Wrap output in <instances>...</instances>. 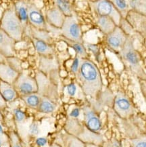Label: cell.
<instances>
[{
	"mask_svg": "<svg viewBox=\"0 0 146 147\" xmlns=\"http://www.w3.org/2000/svg\"><path fill=\"white\" fill-rule=\"evenodd\" d=\"M14 116L15 119L18 123H22L23 121L25 119L26 115L22 111L21 109H15L14 110Z\"/></svg>",
	"mask_w": 146,
	"mask_h": 147,
	"instance_id": "f1b7e54d",
	"label": "cell"
},
{
	"mask_svg": "<svg viewBox=\"0 0 146 147\" xmlns=\"http://www.w3.org/2000/svg\"><path fill=\"white\" fill-rule=\"evenodd\" d=\"M19 74L6 63H0V80L2 82L13 85Z\"/></svg>",
	"mask_w": 146,
	"mask_h": 147,
	"instance_id": "5bb4252c",
	"label": "cell"
},
{
	"mask_svg": "<svg viewBox=\"0 0 146 147\" xmlns=\"http://www.w3.org/2000/svg\"><path fill=\"white\" fill-rule=\"evenodd\" d=\"M114 108L116 113L123 119L130 117L135 113V109L131 102L123 93H119L115 97Z\"/></svg>",
	"mask_w": 146,
	"mask_h": 147,
	"instance_id": "52a82bcc",
	"label": "cell"
},
{
	"mask_svg": "<svg viewBox=\"0 0 146 147\" xmlns=\"http://www.w3.org/2000/svg\"><path fill=\"white\" fill-rule=\"evenodd\" d=\"M123 60L138 76L146 80V74L141 67V59L133 46V40L129 36L126 44L120 52Z\"/></svg>",
	"mask_w": 146,
	"mask_h": 147,
	"instance_id": "3957f363",
	"label": "cell"
},
{
	"mask_svg": "<svg viewBox=\"0 0 146 147\" xmlns=\"http://www.w3.org/2000/svg\"><path fill=\"white\" fill-rule=\"evenodd\" d=\"M83 111L86 127L93 132H99L102 129V123L95 111L87 106L83 107Z\"/></svg>",
	"mask_w": 146,
	"mask_h": 147,
	"instance_id": "30bf717a",
	"label": "cell"
},
{
	"mask_svg": "<svg viewBox=\"0 0 146 147\" xmlns=\"http://www.w3.org/2000/svg\"><path fill=\"white\" fill-rule=\"evenodd\" d=\"M69 41V44L70 45V46L72 47L73 50L75 51L76 54H77L78 57L81 58V59H83V58H87V51H86V49L83 44H80V43L73 42V41Z\"/></svg>",
	"mask_w": 146,
	"mask_h": 147,
	"instance_id": "4316f807",
	"label": "cell"
},
{
	"mask_svg": "<svg viewBox=\"0 0 146 147\" xmlns=\"http://www.w3.org/2000/svg\"><path fill=\"white\" fill-rule=\"evenodd\" d=\"M91 5L93 10L98 15V16L109 17L115 22L117 26L119 27L123 18L111 1L100 0V1H93L91 3Z\"/></svg>",
	"mask_w": 146,
	"mask_h": 147,
	"instance_id": "277c9868",
	"label": "cell"
},
{
	"mask_svg": "<svg viewBox=\"0 0 146 147\" xmlns=\"http://www.w3.org/2000/svg\"><path fill=\"white\" fill-rule=\"evenodd\" d=\"M33 46L39 54L42 56L52 55L54 53V49L51 45L46 41L32 38Z\"/></svg>",
	"mask_w": 146,
	"mask_h": 147,
	"instance_id": "2e32d148",
	"label": "cell"
},
{
	"mask_svg": "<svg viewBox=\"0 0 146 147\" xmlns=\"http://www.w3.org/2000/svg\"><path fill=\"white\" fill-rule=\"evenodd\" d=\"M131 10L146 17V1L145 0H131L129 1Z\"/></svg>",
	"mask_w": 146,
	"mask_h": 147,
	"instance_id": "ffe728a7",
	"label": "cell"
},
{
	"mask_svg": "<svg viewBox=\"0 0 146 147\" xmlns=\"http://www.w3.org/2000/svg\"><path fill=\"white\" fill-rule=\"evenodd\" d=\"M76 79L86 96L96 98L102 89V80L100 70L92 61L87 58L80 59Z\"/></svg>",
	"mask_w": 146,
	"mask_h": 147,
	"instance_id": "6da1fadb",
	"label": "cell"
},
{
	"mask_svg": "<svg viewBox=\"0 0 146 147\" xmlns=\"http://www.w3.org/2000/svg\"><path fill=\"white\" fill-rule=\"evenodd\" d=\"M66 16L56 5L46 12V20L50 25L60 29L62 27Z\"/></svg>",
	"mask_w": 146,
	"mask_h": 147,
	"instance_id": "4fadbf2b",
	"label": "cell"
},
{
	"mask_svg": "<svg viewBox=\"0 0 146 147\" xmlns=\"http://www.w3.org/2000/svg\"><path fill=\"white\" fill-rule=\"evenodd\" d=\"M80 62V59H79V58H78V56H76L75 58H74V60H73L72 65H71V67H70V70L73 73H74V74H76L78 72V69H79Z\"/></svg>",
	"mask_w": 146,
	"mask_h": 147,
	"instance_id": "4dcf8cb0",
	"label": "cell"
},
{
	"mask_svg": "<svg viewBox=\"0 0 146 147\" xmlns=\"http://www.w3.org/2000/svg\"><path fill=\"white\" fill-rule=\"evenodd\" d=\"M64 141L66 147H85V143L79 138L70 134L65 136Z\"/></svg>",
	"mask_w": 146,
	"mask_h": 147,
	"instance_id": "cb8c5ba5",
	"label": "cell"
},
{
	"mask_svg": "<svg viewBox=\"0 0 146 147\" xmlns=\"http://www.w3.org/2000/svg\"><path fill=\"white\" fill-rule=\"evenodd\" d=\"M49 147H61V146H60V145L57 144H52L51 146H50Z\"/></svg>",
	"mask_w": 146,
	"mask_h": 147,
	"instance_id": "ab89813d",
	"label": "cell"
},
{
	"mask_svg": "<svg viewBox=\"0 0 146 147\" xmlns=\"http://www.w3.org/2000/svg\"><path fill=\"white\" fill-rule=\"evenodd\" d=\"M61 32L67 40L80 44L83 43L81 29L74 16L66 17L61 28Z\"/></svg>",
	"mask_w": 146,
	"mask_h": 147,
	"instance_id": "8992f818",
	"label": "cell"
},
{
	"mask_svg": "<svg viewBox=\"0 0 146 147\" xmlns=\"http://www.w3.org/2000/svg\"><path fill=\"white\" fill-rule=\"evenodd\" d=\"M5 63L18 73H20L22 72V61L16 56L5 58Z\"/></svg>",
	"mask_w": 146,
	"mask_h": 147,
	"instance_id": "484cf974",
	"label": "cell"
},
{
	"mask_svg": "<svg viewBox=\"0 0 146 147\" xmlns=\"http://www.w3.org/2000/svg\"><path fill=\"white\" fill-rule=\"evenodd\" d=\"M12 86L21 96L38 93V85L36 79L24 72L20 73Z\"/></svg>",
	"mask_w": 146,
	"mask_h": 147,
	"instance_id": "5b68a950",
	"label": "cell"
},
{
	"mask_svg": "<svg viewBox=\"0 0 146 147\" xmlns=\"http://www.w3.org/2000/svg\"><path fill=\"white\" fill-rule=\"evenodd\" d=\"M133 147H146V136H141L131 140Z\"/></svg>",
	"mask_w": 146,
	"mask_h": 147,
	"instance_id": "83f0119b",
	"label": "cell"
},
{
	"mask_svg": "<svg viewBox=\"0 0 146 147\" xmlns=\"http://www.w3.org/2000/svg\"><path fill=\"white\" fill-rule=\"evenodd\" d=\"M29 133L32 135H37L39 133V127L37 123L33 122L29 126Z\"/></svg>",
	"mask_w": 146,
	"mask_h": 147,
	"instance_id": "1f68e13d",
	"label": "cell"
},
{
	"mask_svg": "<svg viewBox=\"0 0 146 147\" xmlns=\"http://www.w3.org/2000/svg\"><path fill=\"white\" fill-rule=\"evenodd\" d=\"M3 117L2 115V114H1V111H0V121H3Z\"/></svg>",
	"mask_w": 146,
	"mask_h": 147,
	"instance_id": "60d3db41",
	"label": "cell"
},
{
	"mask_svg": "<svg viewBox=\"0 0 146 147\" xmlns=\"http://www.w3.org/2000/svg\"><path fill=\"white\" fill-rule=\"evenodd\" d=\"M55 5L66 17L72 16V5L70 1H65V0H56L54 1Z\"/></svg>",
	"mask_w": 146,
	"mask_h": 147,
	"instance_id": "603a6c76",
	"label": "cell"
},
{
	"mask_svg": "<svg viewBox=\"0 0 146 147\" xmlns=\"http://www.w3.org/2000/svg\"><path fill=\"white\" fill-rule=\"evenodd\" d=\"M7 107V102L3 99L2 96L0 94V111L4 110V109Z\"/></svg>",
	"mask_w": 146,
	"mask_h": 147,
	"instance_id": "d590c367",
	"label": "cell"
},
{
	"mask_svg": "<svg viewBox=\"0 0 146 147\" xmlns=\"http://www.w3.org/2000/svg\"><path fill=\"white\" fill-rule=\"evenodd\" d=\"M16 41L0 29V54L7 58L16 56Z\"/></svg>",
	"mask_w": 146,
	"mask_h": 147,
	"instance_id": "8fae6325",
	"label": "cell"
},
{
	"mask_svg": "<svg viewBox=\"0 0 146 147\" xmlns=\"http://www.w3.org/2000/svg\"><path fill=\"white\" fill-rule=\"evenodd\" d=\"M1 139H0V146H1Z\"/></svg>",
	"mask_w": 146,
	"mask_h": 147,
	"instance_id": "b9f144b4",
	"label": "cell"
},
{
	"mask_svg": "<svg viewBox=\"0 0 146 147\" xmlns=\"http://www.w3.org/2000/svg\"><path fill=\"white\" fill-rule=\"evenodd\" d=\"M129 36L120 27H117L106 37V43L112 50L120 52L126 44Z\"/></svg>",
	"mask_w": 146,
	"mask_h": 147,
	"instance_id": "ba28073f",
	"label": "cell"
},
{
	"mask_svg": "<svg viewBox=\"0 0 146 147\" xmlns=\"http://www.w3.org/2000/svg\"><path fill=\"white\" fill-rule=\"evenodd\" d=\"M29 22L32 27L39 30H46V20L42 11L35 3H28Z\"/></svg>",
	"mask_w": 146,
	"mask_h": 147,
	"instance_id": "9c48e42d",
	"label": "cell"
},
{
	"mask_svg": "<svg viewBox=\"0 0 146 147\" xmlns=\"http://www.w3.org/2000/svg\"><path fill=\"white\" fill-rule=\"evenodd\" d=\"M0 29L16 42L22 40L24 27L16 14L14 3L3 11L0 20Z\"/></svg>",
	"mask_w": 146,
	"mask_h": 147,
	"instance_id": "7a4b0ae2",
	"label": "cell"
},
{
	"mask_svg": "<svg viewBox=\"0 0 146 147\" xmlns=\"http://www.w3.org/2000/svg\"><path fill=\"white\" fill-rule=\"evenodd\" d=\"M16 13L21 21L24 27L29 22V14H28V3L23 1H16L14 3Z\"/></svg>",
	"mask_w": 146,
	"mask_h": 147,
	"instance_id": "ac0fdd59",
	"label": "cell"
},
{
	"mask_svg": "<svg viewBox=\"0 0 146 147\" xmlns=\"http://www.w3.org/2000/svg\"><path fill=\"white\" fill-rule=\"evenodd\" d=\"M85 147H100L98 144H89V143H85Z\"/></svg>",
	"mask_w": 146,
	"mask_h": 147,
	"instance_id": "74e56055",
	"label": "cell"
},
{
	"mask_svg": "<svg viewBox=\"0 0 146 147\" xmlns=\"http://www.w3.org/2000/svg\"><path fill=\"white\" fill-rule=\"evenodd\" d=\"M130 26L142 36L146 37V17L131 10L126 18Z\"/></svg>",
	"mask_w": 146,
	"mask_h": 147,
	"instance_id": "7c38bea8",
	"label": "cell"
},
{
	"mask_svg": "<svg viewBox=\"0 0 146 147\" xmlns=\"http://www.w3.org/2000/svg\"><path fill=\"white\" fill-rule=\"evenodd\" d=\"M111 2L117 8L118 12L121 14L122 18H126L128 13L131 11L128 1L124 0H115V1H111Z\"/></svg>",
	"mask_w": 146,
	"mask_h": 147,
	"instance_id": "7402d4cb",
	"label": "cell"
},
{
	"mask_svg": "<svg viewBox=\"0 0 146 147\" xmlns=\"http://www.w3.org/2000/svg\"><path fill=\"white\" fill-rule=\"evenodd\" d=\"M79 115H80V109H78V107H75V108L72 109V111H70L69 115H70V117L76 119L78 117Z\"/></svg>",
	"mask_w": 146,
	"mask_h": 147,
	"instance_id": "e575fe53",
	"label": "cell"
},
{
	"mask_svg": "<svg viewBox=\"0 0 146 147\" xmlns=\"http://www.w3.org/2000/svg\"><path fill=\"white\" fill-rule=\"evenodd\" d=\"M0 147H2V146H0Z\"/></svg>",
	"mask_w": 146,
	"mask_h": 147,
	"instance_id": "7bdbcfd3",
	"label": "cell"
},
{
	"mask_svg": "<svg viewBox=\"0 0 146 147\" xmlns=\"http://www.w3.org/2000/svg\"><path fill=\"white\" fill-rule=\"evenodd\" d=\"M31 33L33 35V38L42 40L50 44L52 41V38L50 34L46 31V30H39L35 28H31Z\"/></svg>",
	"mask_w": 146,
	"mask_h": 147,
	"instance_id": "d4e9b609",
	"label": "cell"
},
{
	"mask_svg": "<svg viewBox=\"0 0 146 147\" xmlns=\"http://www.w3.org/2000/svg\"><path fill=\"white\" fill-rule=\"evenodd\" d=\"M97 24L102 32L106 35L112 33L115 29V28L118 27L112 19L107 16L97 17Z\"/></svg>",
	"mask_w": 146,
	"mask_h": 147,
	"instance_id": "e0dca14e",
	"label": "cell"
},
{
	"mask_svg": "<svg viewBox=\"0 0 146 147\" xmlns=\"http://www.w3.org/2000/svg\"><path fill=\"white\" fill-rule=\"evenodd\" d=\"M56 107V105L51 100H50L48 98L42 96L40 104H39L37 110L42 113L49 114L53 113L55 111Z\"/></svg>",
	"mask_w": 146,
	"mask_h": 147,
	"instance_id": "44dd1931",
	"label": "cell"
},
{
	"mask_svg": "<svg viewBox=\"0 0 146 147\" xmlns=\"http://www.w3.org/2000/svg\"><path fill=\"white\" fill-rule=\"evenodd\" d=\"M87 47H88V48H89L91 51H92L94 54H96L97 52V51H98V48H97V46H95V45L88 44Z\"/></svg>",
	"mask_w": 146,
	"mask_h": 147,
	"instance_id": "8d00e7d4",
	"label": "cell"
},
{
	"mask_svg": "<svg viewBox=\"0 0 146 147\" xmlns=\"http://www.w3.org/2000/svg\"><path fill=\"white\" fill-rule=\"evenodd\" d=\"M0 94L6 102L14 101L19 94L15 90L14 86L0 80Z\"/></svg>",
	"mask_w": 146,
	"mask_h": 147,
	"instance_id": "9a60e30c",
	"label": "cell"
},
{
	"mask_svg": "<svg viewBox=\"0 0 146 147\" xmlns=\"http://www.w3.org/2000/svg\"><path fill=\"white\" fill-rule=\"evenodd\" d=\"M35 143H36V144L38 146L43 147V146H45L47 144H48V140H47L46 138L39 137V138H37L36 139V140H35Z\"/></svg>",
	"mask_w": 146,
	"mask_h": 147,
	"instance_id": "836d02e7",
	"label": "cell"
},
{
	"mask_svg": "<svg viewBox=\"0 0 146 147\" xmlns=\"http://www.w3.org/2000/svg\"><path fill=\"white\" fill-rule=\"evenodd\" d=\"M10 141V147H22V144H20L19 139L17 136V135L14 132L10 133L9 135Z\"/></svg>",
	"mask_w": 146,
	"mask_h": 147,
	"instance_id": "f546056e",
	"label": "cell"
},
{
	"mask_svg": "<svg viewBox=\"0 0 146 147\" xmlns=\"http://www.w3.org/2000/svg\"><path fill=\"white\" fill-rule=\"evenodd\" d=\"M21 98L27 107L33 109H38L42 96L38 93L32 94L27 96H22Z\"/></svg>",
	"mask_w": 146,
	"mask_h": 147,
	"instance_id": "d6986e66",
	"label": "cell"
},
{
	"mask_svg": "<svg viewBox=\"0 0 146 147\" xmlns=\"http://www.w3.org/2000/svg\"><path fill=\"white\" fill-rule=\"evenodd\" d=\"M3 134V128L2 127V125L0 124V134Z\"/></svg>",
	"mask_w": 146,
	"mask_h": 147,
	"instance_id": "f35d334b",
	"label": "cell"
},
{
	"mask_svg": "<svg viewBox=\"0 0 146 147\" xmlns=\"http://www.w3.org/2000/svg\"><path fill=\"white\" fill-rule=\"evenodd\" d=\"M67 93L70 96H74L76 92V86L74 84H70L67 86Z\"/></svg>",
	"mask_w": 146,
	"mask_h": 147,
	"instance_id": "d6a6232c",
	"label": "cell"
}]
</instances>
